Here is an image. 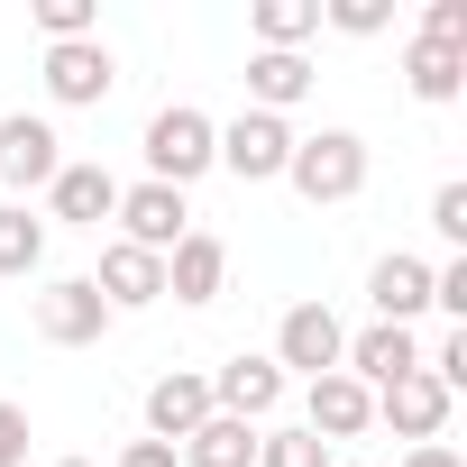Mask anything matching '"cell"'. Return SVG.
<instances>
[{
  "label": "cell",
  "mask_w": 467,
  "mask_h": 467,
  "mask_svg": "<svg viewBox=\"0 0 467 467\" xmlns=\"http://www.w3.org/2000/svg\"><path fill=\"white\" fill-rule=\"evenodd\" d=\"M220 119L211 110H192V101H165L156 119H147V138H138V156H147V183H174V192H192L220 156Z\"/></svg>",
  "instance_id": "obj_1"
},
{
  "label": "cell",
  "mask_w": 467,
  "mask_h": 467,
  "mask_svg": "<svg viewBox=\"0 0 467 467\" xmlns=\"http://www.w3.org/2000/svg\"><path fill=\"white\" fill-rule=\"evenodd\" d=\"M285 183H294L303 202H358V192H367V138H358V129H312V138H294Z\"/></svg>",
  "instance_id": "obj_2"
},
{
  "label": "cell",
  "mask_w": 467,
  "mask_h": 467,
  "mask_svg": "<svg viewBox=\"0 0 467 467\" xmlns=\"http://www.w3.org/2000/svg\"><path fill=\"white\" fill-rule=\"evenodd\" d=\"M339 348H348L339 312H330V303H294V312L275 321V348H266V358L285 367V385H294V376L312 385V376H330V367H339Z\"/></svg>",
  "instance_id": "obj_3"
},
{
  "label": "cell",
  "mask_w": 467,
  "mask_h": 467,
  "mask_svg": "<svg viewBox=\"0 0 467 467\" xmlns=\"http://www.w3.org/2000/svg\"><path fill=\"white\" fill-rule=\"evenodd\" d=\"M119 92V56L101 37H74V47H47V101L56 110H101Z\"/></svg>",
  "instance_id": "obj_4"
},
{
  "label": "cell",
  "mask_w": 467,
  "mask_h": 467,
  "mask_svg": "<svg viewBox=\"0 0 467 467\" xmlns=\"http://www.w3.org/2000/svg\"><path fill=\"white\" fill-rule=\"evenodd\" d=\"M119 239L129 248H147V257H165L174 239H192V202L174 192V183H119Z\"/></svg>",
  "instance_id": "obj_5"
},
{
  "label": "cell",
  "mask_w": 467,
  "mask_h": 467,
  "mask_svg": "<svg viewBox=\"0 0 467 467\" xmlns=\"http://www.w3.org/2000/svg\"><path fill=\"white\" fill-rule=\"evenodd\" d=\"M303 431H312L321 449L367 440V431H376V394H367L358 376H339V367H330V376H312V385H303Z\"/></svg>",
  "instance_id": "obj_6"
},
{
  "label": "cell",
  "mask_w": 467,
  "mask_h": 467,
  "mask_svg": "<svg viewBox=\"0 0 467 467\" xmlns=\"http://www.w3.org/2000/svg\"><path fill=\"white\" fill-rule=\"evenodd\" d=\"M275 403H285V367L275 358H257V348H239L229 367H211V412H229V421H275Z\"/></svg>",
  "instance_id": "obj_7"
},
{
  "label": "cell",
  "mask_w": 467,
  "mask_h": 467,
  "mask_svg": "<svg viewBox=\"0 0 467 467\" xmlns=\"http://www.w3.org/2000/svg\"><path fill=\"white\" fill-rule=\"evenodd\" d=\"M239 183H285V156H294V129L285 119H266V110H239L220 129V147H211Z\"/></svg>",
  "instance_id": "obj_8"
},
{
  "label": "cell",
  "mask_w": 467,
  "mask_h": 467,
  "mask_svg": "<svg viewBox=\"0 0 467 467\" xmlns=\"http://www.w3.org/2000/svg\"><path fill=\"white\" fill-rule=\"evenodd\" d=\"M56 165H65L56 119H37V110H10V119H0V183H10V192L56 183Z\"/></svg>",
  "instance_id": "obj_9"
},
{
  "label": "cell",
  "mask_w": 467,
  "mask_h": 467,
  "mask_svg": "<svg viewBox=\"0 0 467 467\" xmlns=\"http://www.w3.org/2000/svg\"><path fill=\"white\" fill-rule=\"evenodd\" d=\"M110 211H119V174L92 165V156H65L56 183H47V220H65V229H101Z\"/></svg>",
  "instance_id": "obj_10"
},
{
  "label": "cell",
  "mask_w": 467,
  "mask_h": 467,
  "mask_svg": "<svg viewBox=\"0 0 467 467\" xmlns=\"http://www.w3.org/2000/svg\"><path fill=\"white\" fill-rule=\"evenodd\" d=\"M110 330V303L92 294V275H56L47 294H37V339H56V348H92Z\"/></svg>",
  "instance_id": "obj_11"
},
{
  "label": "cell",
  "mask_w": 467,
  "mask_h": 467,
  "mask_svg": "<svg viewBox=\"0 0 467 467\" xmlns=\"http://www.w3.org/2000/svg\"><path fill=\"white\" fill-rule=\"evenodd\" d=\"M202 421H211V376H202V367H165V376L147 385V440L183 449Z\"/></svg>",
  "instance_id": "obj_12"
},
{
  "label": "cell",
  "mask_w": 467,
  "mask_h": 467,
  "mask_svg": "<svg viewBox=\"0 0 467 467\" xmlns=\"http://www.w3.org/2000/svg\"><path fill=\"white\" fill-rule=\"evenodd\" d=\"M449 403H458V394H449V385H431L421 367H412V376H394V385H376V421H385L394 440H412V449L449 431Z\"/></svg>",
  "instance_id": "obj_13"
},
{
  "label": "cell",
  "mask_w": 467,
  "mask_h": 467,
  "mask_svg": "<svg viewBox=\"0 0 467 467\" xmlns=\"http://www.w3.org/2000/svg\"><path fill=\"white\" fill-rule=\"evenodd\" d=\"M92 294L110 303V321H119V312H147V303H165V257H147V248L110 239V248H101V266H92Z\"/></svg>",
  "instance_id": "obj_14"
},
{
  "label": "cell",
  "mask_w": 467,
  "mask_h": 467,
  "mask_svg": "<svg viewBox=\"0 0 467 467\" xmlns=\"http://www.w3.org/2000/svg\"><path fill=\"white\" fill-rule=\"evenodd\" d=\"M367 303H376V321L412 330V321L431 312V257H412V248L376 257V266H367Z\"/></svg>",
  "instance_id": "obj_15"
},
{
  "label": "cell",
  "mask_w": 467,
  "mask_h": 467,
  "mask_svg": "<svg viewBox=\"0 0 467 467\" xmlns=\"http://www.w3.org/2000/svg\"><path fill=\"white\" fill-rule=\"evenodd\" d=\"M412 367H421V339L394 330V321H367V330H348V348H339V376H358L367 394L394 385V376H412Z\"/></svg>",
  "instance_id": "obj_16"
},
{
  "label": "cell",
  "mask_w": 467,
  "mask_h": 467,
  "mask_svg": "<svg viewBox=\"0 0 467 467\" xmlns=\"http://www.w3.org/2000/svg\"><path fill=\"white\" fill-rule=\"evenodd\" d=\"M220 285H229V248L211 239V229H192V239L165 248V294L174 303H220Z\"/></svg>",
  "instance_id": "obj_17"
},
{
  "label": "cell",
  "mask_w": 467,
  "mask_h": 467,
  "mask_svg": "<svg viewBox=\"0 0 467 467\" xmlns=\"http://www.w3.org/2000/svg\"><path fill=\"white\" fill-rule=\"evenodd\" d=\"M403 83H412V101L449 110V101L467 92V56H458V47H431V37H412V47H403Z\"/></svg>",
  "instance_id": "obj_18"
},
{
  "label": "cell",
  "mask_w": 467,
  "mask_h": 467,
  "mask_svg": "<svg viewBox=\"0 0 467 467\" xmlns=\"http://www.w3.org/2000/svg\"><path fill=\"white\" fill-rule=\"evenodd\" d=\"M294 101H312V65L303 56H248V110L285 119Z\"/></svg>",
  "instance_id": "obj_19"
},
{
  "label": "cell",
  "mask_w": 467,
  "mask_h": 467,
  "mask_svg": "<svg viewBox=\"0 0 467 467\" xmlns=\"http://www.w3.org/2000/svg\"><path fill=\"white\" fill-rule=\"evenodd\" d=\"M248 28H257V56H303V37H321V0H257Z\"/></svg>",
  "instance_id": "obj_20"
},
{
  "label": "cell",
  "mask_w": 467,
  "mask_h": 467,
  "mask_svg": "<svg viewBox=\"0 0 467 467\" xmlns=\"http://www.w3.org/2000/svg\"><path fill=\"white\" fill-rule=\"evenodd\" d=\"M183 467H257V421H229V412H211L183 449H174Z\"/></svg>",
  "instance_id": "obj_21"
},
{
  "label": "cell",
  "mask_w": 467,
  "mask_h": 467,
  "mask_svg": "<svg viewBox=\"0 0 467 467\" xmlns=\"http://www.w3.org/2000/svg\"><path fill=\"white\" fill-rule=\"evenodd\" d=\"M47 266V220L28 202H0V275H37Z\"/></svg>",
  "instance_id": "obj_22"
},
{
  "label": "cell",
  "mask_w": 467,
  "mask_h": 467,
  "mask_svg": "<svg viewBox=\"0 0 467 467\" xmlns=\"http://www.w3.org/2000/svg\"><path fill=\"white\" fill-rule=\"evenodd\" d=\"M257 467H339V458H330L303 421H266V431H257Z\"/></svg>",
  "instance_id": "obj_23"
},
{
  "label": "cell",
  "mask_w": 467,
  "mask_h": 467,
  "mask_svg": "<svg viewBox=\"0 0 467 467\" xmlns=\"http://www.w3.org/2000/svg\"><path fill=\"white\" fill-rule=\"evenodd\" d=\"M321 28H339V37H385V28H394V0H321Z\"/></svg>",
  "instance_id": "obj_24"
},
{
  "label": "cell",
  "mask_w": 467,
  "mask_h": 467,
  "mask_svg": "<svg viewBox=\"0 0 467 467\" xmlns=\"http://www.w3.org/2000/svg\"><path fill=\"white\" fill-rule=\"evenodd\" d=\"M37 28L47 47H74V37H101V10L92 0H37Z\"/></svg>",
  "instance_id": "obj_25"
},
{
  "label": "cell",
  "mask_w": 467,
  "mask_h": 467,
  "mask_svg": "<svg viewBox=\"0 0 467 467\" xmlns=\"http://www.w3.org/2000/svg\"><path fill=\"white\" fill-rule=\"evenodd\" d=\"M431 312H449V330H467V257L431 266Z\"/></svg>",
  "instance_id": "obj_26"
},
{
  "label": "cell",
  "mask_w": 467,
  "mask_h": 467,
  "mask_svg": "<svg viewBox=\"0 0 467 467\" xmlns=\"http://www.w3.org/2000/svg\"><path fill=\"white\" fill-rule=\"evenodd\" d=\"M421 37H431V47H458V56H467V0H431V10H421Z\"/></svg>",
  "instance_id": "obj_27"
},
{
  "label": "cell",
  "mask_w": 467,
  "mask_h": 467,
  "mask_svg": "<svg viewBox=\"0 0 467 467\" xmlns=\"http://www.w3.org/2000/svg\"><path fill=\"white\" fill-rule=\"evenodd\" d=\"M431 229H440L449 248H467V183H440L431 192Z\"/></svg>",
  "instance_id": "obj_28"
},
{
  "label": "cell",
  "mask_w": 467,
  "mask_h": 467,
  "mask_svg": "<svg viewBox=\"0 0 467 467\" xmlns=\"http://www.w3.org/2000/svg\"><path fill=\"white\" fill-rule=\"evenodd\" d=\"M0 467H28V403H0Z\"/></svg>",
  "instance_id": "obj_29"
},
{
  "label": "cell",
  "mask_w": 467,
  "mask_h": 467,
  "mask_svg": "<svg viewBox=\"0 0 467 467\" xmlns=\"http://www.w3.org/2000/svg\"><path fill=\"white\" fill-rule=\"evenodd\" d=\"M110 467H183V458H174V449H165V440H129V449H119V458H110Z\"/></svg>",
  "instance_id": "obj_30"
},
{
  "label": "cell",
  "mask_w": 467,
  "mask_h": 467,
  "mask_svg": "<svg viewBox=\"0 0 467 467\" xmlns=\"http://www.w3.org/2000/svg\"><path fill=\"white\" fill-rule=\"evenodd\" d=\"M394 467H467V458H458V449H449V440H421V449H403V458H394Z\"/></svg>",
  "instance_id": "obj_31"
},
{
  "label": "cell",
  "mask_w": 467,
  "mask_h": 467,
  "mask_svg": "<svg viewBox=\"0 0 467 467\" xmlns=\"http://www.w3.org/2000/svg\"><path fill=\"white\" fill-rule=\"evenodd\" d=\"M56 467H92V458H56Z\"/></svg>",
  "instance_id": "obj_32"
},
{
  "label": "cell",
  "mask_w": 467,
  "mask_h": 467,
  "mask_svg": "<svg viewBox=\"0 0 467 467\" xmlns=\"http://www.w3.org/2000/svg\"><path fill=\"white\" fill-rule=\"evenodd\" d=\"M348 467H376V458H348Z\"/></svg>",
  "instance_id": "obj_33"
}]
</instances>
